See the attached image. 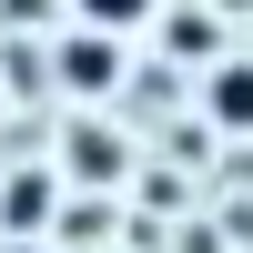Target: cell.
<instances>
[{"instance_id": "obj_1", "label": "cell", "mask_w": 253, "mask_h": 253, "mask_svg": "<svg viewBox=\"0 0 253 253\" xmlns=\"http://www.w3.org/2000/svg\"><path fill=\"white\" fill-rule=\"evenodd\" d=\"M61 81H71L81 101H101L122 81V31H101V20H81L71 41H61Z\"/></svg>"}, {"instance_id": "obj_2", "label": "cell", "mask_w": 253, "mask_h": 253, "mask_svg": "<svg viewBox=\"0 0 253 253\" xmlns=\"http://www.w3.org/2000/svg\"><path fill=\"white\" fill-rule=\"evenodd\" d=\"M203 112H213L223 132H253V61H223V71L203 81Z\"/></svg>"}, {"instance_id": "obj_3", "label": "cell", "mask_w": 253, "mask_h": 253, "mask_svg": "<svg viewBox=\"0 0 253 253\" xmlns=\"http://www.w3.org/2000/svg\"><path fill=\"white\" fill-rule=\"evenodd\" d=\"M71 10H81V20H101V31H142L162 0H71Z\"/></svg>"}, {"instance_id": "obj_4", "label": "cell", "mask_w": 253, "mask_h": 253, "mask_svg": "<svg viewBox=\"0 0 253 253\" xmlns=\"http://www.w3.org/2000/svg\"><path fill=\"white\" fill-rule=\"evenodd\" d=\"M41 213H51V182H10V233H31Z\"/></svg>"}, {"instance_id": "obj_5", "label": "cell", "mask_w": 253, "mask_h": 253, "mask_svg": "<svg viewBox=\"0 0 253 253\" xmlns=\"http://www.w3.org/2000/svg\"><path fill=\"white\" fill-rule=\"evenodd\" d=\"M71 162H81V172H122V142H112V132H81Z\"/></svg>"}]
</instances>
